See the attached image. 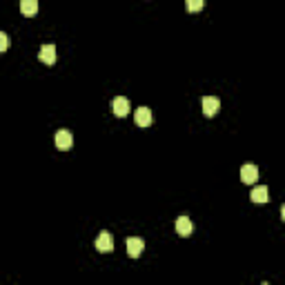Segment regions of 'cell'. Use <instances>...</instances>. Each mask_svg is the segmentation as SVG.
Returning a JSON list of instances; mask_svg holds the SVG:
<instances>
[{
    "label": "cell",
    "instance_id": "obj_4",
    "mask_svg": "<svg viewBox=\"0 0 285 285\" xmlns=\"http://www.w3.org/2000/svg\"><path fill=\"white\" fill-rule=\"evenodd\" d=\"M129 100L125 96H118V98H114V102H111V109H114V114L118 116V118H123V116H127L129 114Z\"/></svg>",
    "mask_w": 285,
    "mask_h": 285
},
{
    "label": "cell",
    "instance_id": "obj_9",
    "mask_svg": "<svg viewBox=\"0 0 285 285\" xmlns=\"http://www.w3.org/2000/svg\"><path fill=\"white\" fill-rule=\"evenodd\" d=\"M191 230H194V225H191V218L190 216H178L176 218V232L181 236H190Z\"/></svg>",
    "mask_w": 285,
    "mask_h": 285
},
{
    "label": "cell",
    "instance_id": "obj_8",
    "mask_svg": "<svg viewBox=\"0 0 285 285\" xmlns=\"http://www.w3.org/2000/svg\"><path fill=\"white\" fill-rule=\"evenodd\" d=\"M134 120H136V125H141V127H149V125H151L149 107H138L136 114H134Z\"/></svg>",
    "mask_w": 285,
    "mask_h": 285
},
{
    "label": "cell",
    "instance_id": "obj_2",
    "mask_svg": "<svg viewBox=\"0 0 285 285\" xmlns=\"http://www.w3.org/2000/svg\"><path fill=\"white\" fill-rule=\"evenodd\" d=\"M218 109H221V100H218L216 96H205L203 98V114L207 116V118L216 116Z\"/></svg>",
    "mask_w": 285,
    "mask_h": 285
},
{
    "label": "cell",
    "instance_id": "obj_13",
    "mask_svg": "<svg viewBox=\"0 0 285 285\" xmlns=\"http://www.w3.org/2000/svg\"><path fill=\"white\" fill-rule=\"evenodd\" d=\"M7 47H9V36L4 31H0V53L7 51Z\"/></svg>",
    "mask_w": 285,
    "mask_h": 285
},
{
    "label": "cell",
    "instance_id": "obj_1",
    "mask_svg": "<svg viewBox=\"0 0 285 285\" xmlns=\"http://www.w3.org/2000/svg\"><path fill=\"white\" fill-rule=\"evenodd\" d=\"M96 249L102 254H109L111 249H114V236H111L109 232H100L96 238Z\"/></svg>",
    "mask_w": 285,
    "mask_h": 285
},
{
    "label": "cell",
    "instance_id": "obj_3",
    "mask_svg": "<svg viewBox=\"0 0 285 285\" xmlns=\"http://www.w3.org/2000/svg\"><path fill=\"white\" fill-rule=\"evenodd\" d=\"M142 249H145V240L138 238V236H129L127 238V254L132 258H138L142 254Z\"/></svg>",
    "mask_w": 285,
    "mask_h": 285
},
{
    "label": "cell",
    "instance_id": "obj_12",
    "mask_svg": "<svg viewBox=\"0 0 285 285\" xmlns=\"http://www.w3.org/2000/svg\"><path fill=\"white\" fill-rule=\"evenodd\" d=\"M203 4H205V0H185L187 11H191V13L200 11V9H203Z\"/></svg>",
    "mask_w": 285,
    "mask_h": 285
},
{
    "label": "cell",
    "instance_id": "obj_11",
    "mask_svg": "<svg viewBox=\"0 0 285 285\" xmlns=\"http://www.w3.org/2000/svg\"><path fill=\"white\" fill-rule=\"evenodd\" d=\"M20 11L25 13V16H36V11H38V0H22Z\"/></svg>",
    "mask_w": 285,
    "mask_h": 285
},
{
    "label": "cell",
    "instance_id": "obj_6",
    "mask_svg": "<svg viewBox=\"0 0 285 285\" xmlns=\"http://www.w3.org/2000/svg\"><path fill=\"white\" fill-rule=\"evenodd\" d=\"M258 178V167L256 165H243L240 167V181L247 183V185H252V183H256Z\"/></svg>",
    "mask_w": 285,
    "mask_h": 285
},
{
    "label": "cell",
    "instance_id": "obj_10",
    "mask_svg": "<svg viewBox=\"0 0 285 285\" xmlns=\"http://www.w3.org/2000/svg\"><path fill=\"white\" fill-rule=\"evenodd\" d=\"M249 196H252L254 203H267V200H270V190H267L265 185H256Z\"/></svg>",
    "mask_w": 285,
    "mask_h": 285
},
{
    "label": "cell",
    "instance_id": "obj_7",
    "mask_svg": "<svg viewBox=\"0 0 285 285\" xmlns=\"http://www.w3.org/2000/svg\"><path fill=\"white\" fill-rule=\"evenodd\" d=\"M38 58L45 62V65H53V62H56V58H58L56 56V47H53V45H43V47H40Z\"/></svg>",
    "mask_w": 285,
    "mask_h": 285
},
{
    "label": "cell",
    "instance_id": "obj_5",
    "mask_svg": "<svg viewBox=\"0 0 285 285\" xmlns=\"http://www.w3.org/2000/svg\"><path fill=\"white\" fill-rule=\"evenodd\" d=\"M71 145H74V136H71V132H67V129L56 132V147L58 149H71Z\"/></svg>",
    "mask_w": 285,
    "mask_h": 285
}]
</instances>
